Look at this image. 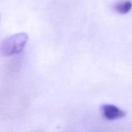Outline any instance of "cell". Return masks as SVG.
I'll return each instance as SVG.
<instances>
[{
    "label": "cell",
    "instance_id": "6da1fadb",
    "mask_svg": "<svg viewBox=\"0 0 132 132\" xmlns=\"http://www.w3.org/2000/svg\"><path fill=\"white\" fill-rule=\"evenodd\" d=\"M28 41L25 33H18L5 39L0 45V52L5 56H10L20 53Z\"/></svg>",
    "mask_w": 132,
    "mask_h": 132
},
{
    "label": "cell",
    "instance_id": "7a4b0ae2",
    "mask_svg": "<svg viewBox=\"0 0 132 132\" xmlns=\"http://www.w3.org/2000/svg\"><path fill=\"white\" fill-rule=\"evenodd\" d=\"M103 116L110 121L120 119L126 116V112L122 110L116 106L112 104H104L101 107Z\"/></svg>",
    "mask_w": 132,
    "mask_h": 132
},
{
    "label": "cell",
    "instance_id": "3957f363",
    "mask_svg": "<svg viewBox=\"0 0 132 132\" xmlns=\"http://www.w3.org/2000/svg\"><path fill=\"white\" fill-rule=\"evenodd\" d=\"M132 8V3L130 1H122L117 3L113 6V9L121 14L128 13Z\"/></svg>",
    "mask_w": 132,
    "mask_h": 132
}]
</instances>
